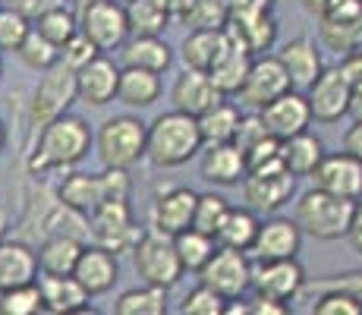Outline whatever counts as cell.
<instances>
[{
  "label": "cell",
  "instance_id": "1",
  "mask_svg": "<svg viewBox=\"0 0 362 315\" xmlns=\"http://www.w3.org/2000/svg\"><path fill=\"white\" fill-rule=\"evenodd\" d=\"M92 126L76 114H60L57 120L45 123L38 130V142H35L29 155V171L32 173H51L64 171V167L79 164L82 158L92 151Z\"/></svg>",
  "mask_w": 362,
  "mask_h": 315
},
{
  "label": "cell",
  "instance_id": "2",
  "mask_svg": "<svg viewBox=\"0 0 362 315\" xmlns=\"http://www.w3.org/2000/svg\"><path fill=\"white\" fill-rule=\"evenodd\" d=\"M202 132L192 114L167 110L145 126V158L155 167H183L202 151Z\"/></svg>",
  "mask_w": 362,
  "mask_h": 315
},
{
  "label": "cell",
  "instance_id": "3",
  "mask_svg": "<svg viewBox=\"0 0 362 315\" xmlns=\"http://www.w3.org/2000/svg\"><path fill=\"white\" fill-rule=\"evenodd\" d=\"M356 205L359 202L312 186L299 195L293 221L312 240L334 243V240H344L346 236V230H350V224H353V214H356Z\"/></svg>",
  "mask_w": 362,
  "mask_h": 315
},
{
  "label": "cell",
  "instance_id": "4",
  "mask_svg": "<svg viewBox=\"0 0 362 315\" xmlns=\"http://www.w3.org/2000/svg\"><path fill=\"white\" fill-rule=\"evenodd\" d=\"M95 149L104 167H117V171H129L145 158V123L139 117L120 114L110 117L95 132Z\"/></svg>",
  "mask_w": 362,
  "mask_h": 315
},
{
  "label": "cell",
  "instance_id": "5",
  "mask_svg": "<svg viewBox=\"0 0 362 315\" xmlns=\"http://www.w3.org/2000/svg\"><path fill=\"white\" fill-rule=\"evenodd\" d=\"M132 268L142 277V284H155V287H170L180 284V277L186 275L183 265L177 258V249H173V236L161 234V230H142V236L132 246Z\"/></svg>",
  "mask_w": 362,
  "mask_h": 315
},
{
  "label": "cell",
  "instance_id": "6",
  "mask_svg": "<svg viewBox=\"0 0 362 315\" xmlns=\"http://www.w3.org/2000/svg\"><path fill=\"white\" fill-rule=\"evenodd\" d=\"M293 189H296V177L284 167L281 158H274V161H264V164L252 167V171H246V177H243V202L259 218H264V214L281 212L290 202Z\"/></svg>",
  "mask_w": 362,
  "mask_h": 315
},
{
  "label": "cell",
  "instance_id": "7",
  "mask_svg": "<svg viewBox=\"0 0 362 315\" xmlns=\"http://www.w3.org/2000/svg\"><path fill=\"white\" fill-rule=\"evenodd\" d=\"M79 101L76 95V69H69L66 63H54V67L41 69V79L32 92L29 104V120L35 130H41L45 123L57 120L60 114H66L73 104Z\"/></svg>",
  "mask_w": 362,
  "mask_h": 315
},
{
  "label": "cell",
  "instance_id": "8",
  "mask_svg": "<svg viewBox=\"0 0 362 315\" xmlns=\"http://www.w3.org/2000/svg\"><path fill=\"white\" fill-rule=\"evenodd\" d=\"M86 218H88V234L95 236V243L104 246V249H110L114 256H120V252H132L136 240L142 236V230H139L136 221H132L129 199L98 202Z\"/></svg>",
  "mask_w": 362,
  "mask_h": 315
},
{
  "label": "cell",
  "instance_id": "9",
  "mask_svg": "<svg viewBox=\"0 0 362 315\" xmlns=\"http://www.w3.org/2000/svg\"><path fill=\"white\" fill-rule=\"evenodd\" d=\"M79 32L86 35L101 54L117 51V47L129 38L127 10H123L120 0H92V4L79 6Z\"/></svg>",
  "mask_w": 362,
  "mask_h": 315
},
{
  "label": "cell",
  "instance_id": "10",
  "mask_svg": "<svg viewBox=\"0 0 362 315\" xmlns=\"http://www.w3.org/2000/svg\"><path fill=\"white\" fill-rule=\"evenodd\" d=\"M196 275H199V284L211 287V290L221 293L224 299H236V297H243V293L249 290L252 262H249L246 252L218 246L211 252V258L202 265Z\"/></svg>",
  "mask_w": 362,
  "mask_h": 315
},
{
  "label": "cell",
  "instance_id": "11",
  "mask_svg": "<svg viewBox=\"0 0 362 315\" xmlns=\"http://www.w3.org/2000/svg\"><path fill=\"white\" fill-rule=\"evenodd\" d=\"M309 277H305L303 265L296 258H264L252 265V277H249V290L255 297H271L277 303H290L305 290Z\"/></svg>",
  "mask_w": 362,
  "mask_h": 315
},
{
  "label": "cell",
  "instance_id": "12",
  "mask_svg": "<svg viewBox=\"0 0 362 315\" xmlns=\"http://www.w3.org/2000/svg\"><path fill=\"white\" fill-rule=\"evenodd\" d=\"M350 98H353V86L340 73V67H325L315 76V82L305 88V101H309L315 123H337L340 117H346Z\"/></svg>",
  "mask_w": 362,
  "mask_h": 315
},
{
  "label": "cell",
  "instance_id": "13",
  "mask_svg": "<svg viewBox=\"0 0 362 315\" xmlns=\"http://www.w3.org/2000/svg\"><path fill=\"white\" fill-rule=\"evenodd\" d=\"M287 88H293V86H290V76H287V69L281 67V60L268 57V54H262V57L255 54L236 95H240V101L246 104V108L259 110L268 101H274L277 95H284Z\"/></svg>",
  "mask_w": 362,
  "mask_h": 315
},
{
  "label": "cell",
  "instance_id": "14",
  "mask_svg": "<svg viewBox=\"0 0 362 315\" xmlns=\"http://www.w3.org/2000/svg\"><path fill=\"white\" fill-rule=\"evenodd\" d=\"M259 117H262L264 130L277 139L296 136V132L309 130V123H312L309 101H305V92H299V88H287V92L277 95L274 101L259 108Z\"/></svg>",
  "mask_w": 362,
  "mask_h": 315
},
{
  "label": "cell",
  "instance_id": "15",
  "mask_svg": "<svg viewBox=\"0 0 362 315\" xmlns=\"http://www.w3.org/2000/svg\"><path fill=\"white\" fill-rule=\"evenodd\" d=\"M299 246H303V230H299L296 221L264 214V221H259V230H255V240L249 252L255 256V262H264V258H296Z\"/></svg>",
  "mask_w": 362,
  "mask_h": 315
},
{
  "label": "cell",
  "instance_id": "16",
  "mask_svg": "<svg viewBox=\"0 0 362 315\" xmlns=\"http://www.w3.org/2000/svg\"><path fill=\"white\" fill-rule=\"evenodd\" d=\"M309 177H312V186L325 189V193L344 195V199H353V202H359L362 195V161L346 155V151L325 155Z\"/></svg>",
  "mask_w": 362,
  "mask_h": 315
},
{
  "label": "cell",
  "instance_id": "17",
  "mask_svg": "<svg viewBox=\"0 0 362 315\" xmlns=\"http://www.w3.org/2000/svg\"><path fill=\"white\" fill-rule=\"evenodd\" d=\"M199 158V177L211 186H240L246 177V155L236 142H214L202 145Z\"/></svg>",
  "mask_w": 362,
  "mask_h": 315
},
{
  "label": "cell",
  "instance_id": "18",
  "mask_svg": "<svg viewBox=\"0 0 362 315\" xmlns=\"http://www.w3.org/2000/svg\"><path fill=\"white\" fill-rule=\"evenodd\" d=\"M73 277L79 281V287L88 293V297H101L120 277V265H117V256L104 246H82L79 258H76Z\"/></svg>",
  "mask_w": 362,
  "mask_h": 315
},
{
  "label": "cell",
  "instance_id": "19",
  "mask_svg": "<svg viewBox=\"0 0 362 315\" xmlns=\"http://www.w3.org/2000/svg\"><path fill=\"white\" fill-rule=\"evenodd\" d=\"M117 76H120V67L110 57H104V54H95L86 67L76 69V95H79V101L92 104V108L110 104L117 98Z\"/></svg>",
  "mask_w": 362,
  "mask_h": 315
},
{
  "label": "cell",
  "instance_id": "20",
  "mask_svg": "<svg viewBox=\"0 0 362 315\" xmlns=\"http://www.w3.org/2000/svg\"><path fill=\"white\" fill-rule=\"evenodd\" d=\"M196 189L189 186H167L164 193L151 202V227L161 234H180L192 224V208H196Z\"/></svg>",
  "mask_w": 362,
  "mask_h": 315
},
{
  "label": "cell",
  "instance_id": "21",
  "mask_svg": "<svg viewBox=\"0 0 362 315\" xmlns=\"http://www.w3.org/2000/svg\"><path fill=\"white\" fill-rule=\"evenodd\" d=\"M274 57L281 60V67H284V69H287L290 86L299 88V92H305V88H309L312 82H315V76L325 69L322 51H318V45H315L312 38H305V35L284 41L281 51H277Z\"/></svg>",
  "mask_w": 362,
  "mask_h": 315
},
{
  "label": "cell",
  "instance_id": "22",
  "mask_svg": "<svg viewBox=\"0 0 362 315\" xmlns=\"http://www.w3.org/2000/svg\"><path fill=\"white\" fill-rule=\"evenodd\" d=\"M218 88H214L211 76L202 73V69H183V73L173 79V88H170V101H173V110H183V114H205L211 104L221 101Z\"/></svg>",
  "mask_w": 362,
  "mask_h": 315
},
{
  "label": "cell",
  "instance_id": "23",
  "mask_svg": "<svg viewBox=\"0 0 362 315\" xmlns=\"http://www.w3.org/2000/svg\"><path fill=\"white\" fill-rule=\"evenodd\" d=\"M38 290H41V309L51 312V315L86 312L88 299H92L73 275H41Z\"/></svg>",
  "mask_w": 362,
  "mask_h": 315
},
{
  "label": "cell",
  "instance_id": "24",
  "mask_svg": "<svg viewBox=\"0 0 362 315\" xmlns=\"http://www.w3.org/2000/svg\"><path fill=\"white\" fill-rule=\"evenodd\" d=\"M161 92H164L161 73H151V69H142V67H120L114 101L127 104L132 110H145L161 98Z\"/></svg>",
  "mask_w": 362,
  "mask_h": 315
},
{
  "label": "cell",
  "instance_id": "25",
  "mask_svg": "<svg viewBox=\"0 0 362 315\" xmlns=\"http://www.w3.org/2000/svg\"><path fill=\"white\" fill-rule=\"evenodd\" d=\"M38 281V256L23 240H0V290Z\"/></svg>",
  "mask_w": 362,
  "mask_h": 315
},
{
  "label": "cell",
  "instance_id": "26",
  "mask_svg": "<svg viewBox=\"0 0 362 315\" xmlns=\"http://www.w3.org/2000/svg\"><path fill=\"white\" fill-rule=\"evenodd\" d=\"M117 51H120L123 67H142L151 73H164L173 63V51L161 35H129Z\"/></svg>",
  "mask_w": 362,
  "mask_h": 315
},
{
  "label": "cell",
  "instance_id": "27",
  "mask_svg": "<svg viewBox=\"0 0 362 315\" xmlns=\"http://www.w3.org/2000/svg\"><path fill=\"white\" fill-rule=\"evenodd\" d=\"M249 63H252V54H249L243 45H236L230 35H227L224 51L218 54V60H214L211 69H208L214 88H218L221 95H236L243 86V79H246V73H249Z\"/></svg>",
  "mask_w": 362,
  "mask_h": 315
},
{
  "label": "cell",
  "instance_id": "28",
  "mask_svg": "<svg viewBox=\"0 0 362 315\" xmlns=\"http://www.w3.org/2000/svg\"><path fill=\"white\" fill-rule=\"evenodd\" d=\"M227 45V32L224 29H189L186 38L180 41V60L186 69H202L208 73L211 63L218 60V54Z\"/></svg>",
  "mask_w": 362,
  "mask_h": 315
},
{
  "label": "cell",
  "instance_id": "29",
  "mask_svg": "<svg viewBox=\"0 0 362 315\" xmlns=\"http://www.w3.org/2000/svg\"><path fill=\"white\" fill-rule=\"evenodd\" d=\"M322 158H325V142L315 132L303 130L290 139H281V161L293 177H309Z\"/></svg>",
  "mask_w": 362,
  "mask_h": 315
},
{
  "label": "cell",
  "instance_id": "30",
  "mask_svg": "<svg viewBox=\"0 0 362 315\" xmlns=\"http://www.w3.org/2000/svg\"><path fill=\"white\" fill-rule=\"evenodd\" d=\"M86 243L73 234H54L41 243V249L35 252L38 256V271L41 275H73L76 258Z\"/></svg>",
  "mask_w": 362,
  "mask_h": 315
},
{
  "label": "cell",
  "instance_id": "31",
  "mask_svg": "<svg viewBox=\"0 0 362 315\" xmlns=\"http://www.w3.org/2000/svg\"><path fill=\"white\" fill-rule=\"evenodd\" d=\"M259 214L252 208H227L224 218H221L218 230H214V243L218 246H227V249H240V252H249L255 240V230H259Z\"/></svg>",
  "mask_w": 362,
  "mask_h": 315
},
{
  "label": "cell",
  "instance_id": "32",
  "mask_svg": "<svg viewBox=\"0 0 362 315\" xmlns=\"http://www.w3.org/2000/svg\"><path fill=\"white\" fill-rule=\"evenodd\" d=\"M57 202L79 214H88L101 202V177L98 173H69L57 189Z\"/></svg>",
  "mask_w": 362,
  "mask_h": 315
},
{
  "label": "cell",
  "instance_id": "33",
  "mask_svg": "<svg viewBox=\"0 0 362 315\" xmlns=\"http://www.w3.org/2000/svg\"><path fill=\"white\" fill-rule=\"evenodd\" d=\"M199 123V132H202V142L205 145H214V142H233V132H236V123H240V108L230 101L221 98L218 104L205 110V114L196 117Z\"/></svg>",
  "mask_w": 362,
  "mask_h": 315
},
{
  "label": "cell",
  "instance_id": "34",
  "mask_svg": "<svg viewBox=\"0 0 362 315\" xmlns=\"http://www.w3.org/2000/svg\"><path fill=\"white\" fill-rule=\"evenodd\" d=\"M318 35H322L325 47L337 51L340 57L350 51H356L362 45V13L356 16H344V19H328L322 16L318 19Z\"/></svg>",
  "mask_w": 362,
  "mask_h": 315
},
{
  "label": "cell",
  "instance_id": "35",
  "mask_svg": "<svg viewBox=\"0 0 362 315\" xmlns=\"http://www.w3.org/2000/svg\"><path fill=\"white\" fill-rule=\"evenodd\" d=\"M32 29L45 35L51 45L64 47L66 41L79 32V16H76L66 4H51L45 13H38V16L32 19Z\"/></svg>",
  "mask_w": 362,
  "mask_h": 315
},
{
  "label": "cell",
  "instance_id": "36",
  "mask_svg": "<svg viewBox=\"0 0 362 315\" xmlns=\"http://www.w3.org/2000/svg\"><path fill=\"white\" fill-rule=\"evenodd\" d=\"M117 315H164L167 312V290L155 284H142L123 290L114 303Z\"/></svg>",
  "mask_w": 362,
  "mask_h": 315
},
{
  "label": "cell",
  "instance_id": "37",
  "mask_svg": "<svg viewBox=\"0 0 362 315\" xmlns=\"http://www.w3.org/2000/svg\"><path fill=\"white\" fill-rule=\"evenodd\" d=\"M173 249H177V258H180V265H183V271L196 275L202 265L211 258V252L218 249V243H214V236L202 234L196 227H186V230H180V234H173Z\"/></svg>",
  "mask_w": 362,
  "mask_h": 315
},
{
  "label": "cell",
  "instance_id": "38",
  "mask_svg": "<svg viewBox=\"0 0 362 315\" xmlns=\"http://www.w3.org/2000/svg\"><path fill=\"white\" fill-rule=\"evenodd\" d=\"M123 10H127L129 35H164L170 25V16L161 10L158 0H129L123 4Z\"/></svg>",
  "mask_w": 362,
  "mask_h": 315
},
{
  "label": "cell",
  "instance_id": "39",
  "mask_svg": "<svg viewBox=\"0 0 362 315\" xmlns=\"http://www.w3.org/2000/svg\"><path fill=\"white\" fill-rule=\"evenodd\" d=\"M227 16H230L227 0H192L180 23L186 29H224Z\"/></svg>",
  "mask_w": 362,
  "mask_h": 315
},
{
  "label": "cell",
  "instance_id": "40",
  "mask_svg": "<svg viewBox=\"0 0 362 315\" xmlns=\"http://www.w3.org/2000/svg\"><path fill=\"white\" fill-rule=\"evenodd\" d=\"M16 54H19V60H23L25 67L35 69V73H41V69L54 67V63L60 60V47L51 45L45 35L35 32V29H29V35L23 38V45H19Z\"/></svg>",
  "mask_w": 362,
  "mask_h": 315
},
{
  "label": "cell",
  "instance_id": "41",
  "mask_svg": "<svg viewBox=\"0 0 362 315\" xmlns=\"http://www.w3.org/2000/svg\"><path fill=\"white\" fill-rule=\"evenodd\" d=\"M38 312H45L41 309L38 281L0 290V315H38Z\"/></svg>",
  "mask_w": 362,
  "mask_h": 315
},
{
  "label": "cell",
  "instance_id": "42",
  "mask_svg": "<svg viewBox=\"0 0 362 315\" xmlns=\"http://www.w3.org/2000/svg\"><path fill=\"white\" fill-rule=\"evenodd\" d=\"M227 208L230 205H227V199L221 193H199L189 227H196V230H202V234L214 236V230H218V224H221V218H224Z\"/></svg>",
  "mask_w": 362,
  "mask_h": 315
},
{
  "label": "cell",
  "instance_id": "43",
  "mask_svg": "<svg viewBox=\"0 0 362 315\" xmlns=\"http://www.w3.org/2000/svg\"><path fill=\"white\" fill-rule=\"evenodd\" d=\"M322 297L312 303V315H362V303L353 297L350 290L340 287H322Z\"/></svg>",
  "mask_w": 362,
  "mask_h": 315
},
{
  "label": "cell",
  "instance_id": "44",
  "mask_svg": "<svg viewBox=\"0 0 362 315\" xmlns=\"http://www.w3.org/2000/svg\"><path fill=\"white\" fill-rule=\"evenodd\" d=\"M29 29H32V23L19 10H13L10 4L0 6V54H6V51L16 54L23 38L29 35Z\"/></svg>",
  "mask_w": 362,
  "mask_h": 315
},
{
  "label": "cell",
  "instance_id": "45",
  "mask_svg": "<svg viewBox=\"0 0 362 315\" xmlns=\"http://www.w3.org/2000/svg\"><path fill=\"white\" fill-rule=\"evenodd\" d=\"M224 303H227V299L221 297V293H214L211 287L199 284L196 290L186 293L180 312H183V315H224Z\"/></svg>",
  "mask_w": 362,
  "mask_h": 315
},
{
  "label": "cell",
  "instance_id": "46",
  "mask_svg": "<svg viewBox=\"0 0 362 315\" xmlns=\"http://www.w3.org/2000/svg\"><path fill=\"white\" fill-rule=\"evenodd\" d=\"M95 54H101V51H98V47H95L82 32H76L73 38H69L66 45L60 47V63H66L69 69H79V67H86V63L92 60Z\"/></svg>",
  "mask_w": 362,
  "mask_h": 315
},
{
  "label": "cell",
  "instance_id": "47",
  "mask_svg": "<svg viewBox=\"0 0 362 315\" xmlns=\"http://www.w3.org/2000/svg\"><path fill=\"white\" fill-rule=\"evenodd\" d=\"M264 136H268V130H264L259 114H240V123H236V132H233V142L240 145V151H246L249 145H255Z\"/></svg>",
  "mask_w": 362,
  "mask_h": 315
},
{
  "label": "cell",
  "instance_id": "48",
  "mask_svg": "<svg viewBox=\"0 0 362 315\" xmlns=\"http://www.w3.org/2000/svg\"><path fill=\"white\" fill-rule=\"evenodd\" d=\"M246 171H252V167H259V164H264V161H274V158H281V139L277 136H264V139H259L255 145H249L246 151Z\"/></svg>",
  "mask_w": 362,
  "mask_h": 315
},
{
  "label": "cell",
  "instance_id": "49",
  "mask_svg": "<svg viewBox=\"0 0 362 315\" xmlns=\"http://www.w3.org/2000/svg\"><path fill=\"white\" fill-rule=\"evenodd\" d=\"M227 19H252L264 16V13H274V0H227Z\"/></svg>",
  "mask_w": 362,
  "mask_h": 315
},
{
  "label": "cell",
  "instance_id": "50",
  "mask_svg": "<svg viewBox=\"0 0 362 315\" xmlns=\"http://www.w3.org/2000/svg\"><path fill=\"white\" fill-rule=\"evenodd\" d=\"M318 287H340V290H350L362 303V271H346V275L325 277V281H318Z\"/></svg>",
  "mask_w": 362,
  "mask_h": 315
},
{
  "label": "cell",
  "instance_id": "51",
  "mask_svg": "<svg viewBox=\"0 0 362 315\" xmlns=\"http://www.w3.org/2000/svg\"><path fill=\"white\" fill-rule=\"evenodd\" d=\"M246 306H249V315H287L290 312V303H277L271 297H255Z\"/></svg>",
  "mask_w": 362,
  "mask_h": 315
},
{
  "label": "cell",
  "instance_id": "52",
  "mask_svg": "<svg viewBox=\"0 0 362 315\" xmlns=\"http://www.w3.org/2000/svg\"><path fill=\"white\" fill-rule=\"evenodd\" d=\"M344 151L362 161V120H353V126L344 132Z\"/></svg>",
  "mask_w": 362,
  "mask_h": 315
},
{
  "label": "cell",
  "instance_id": "53",
  "mask_svg": "<svg viewBox=\"0 0 362 315\" xmlns=\"http://www.w3.org/2000/svg\"><path fill=\"white\" fill-rule=\"evenodd\" d=\"M10 6H13V10H19V13H23V16L32 23L38 13H45L47 6H51V0H13Z\"/></svg>",
  "mask_w": 362,
  "mask_h": 315
},
{
  "label": "cell",
  "instance_id": "54",
  "mask_svg": "<svg viewBox=\"0 0 362 315\" xmlns=\"http://www.w3.org/2000/svg\"><path fill=\"white\" fill-rule=\"evenodd\" d=\"M346 240H350V246L362 256V202L356 205V214H353V224L350 230H346Z\"/></svg>",
  "mask_w": 362,
  "mask_h": 315
},
{
  "label": "cell",
  "instance_id": "55",
  "mask_svg": "<svg viewBox=\"0 0 362 315\" xmlns=\"http://www.w3.org/2000/svg\"><path fill=\"white\" fill-rule=\"evenodd\" d=\"M158 4H161V10H164L170 19H183V13L189 10L192 0H158Z\"/></svg>",
  "mask_w": 362,
  "mask_h": 315
},
{
  "label": "cell",
  "instance_id": "56",
  "mask_svg": "<svg viewBox=\"0 0 362 315\" xmlns=\"http://www.w3.org/2000/svg\"><path fill=\"white\" fill-rule=\"evenodd\" d=\"M299 6H303L305 13H309V16H322L325 13V6H328V0H299Z\"/></svg>",
  "mask_w": 362,
  "mask_h": 315
},
{
  "label": "cell",
  "instance_id": "57",
  "mask_svg": "<svg viewBox=\"0 0 362 315\" xmlns=\"http://www.w3.org/2000/svg\"><path fill=\"white\" fill-rule=\"evenodd\" d=\"M346 114H350L353 120H362V92H353V98H350V108H346Z\"/></svg>",
  "mask_w": 362,
  "mask_h": 315
},
{
  "label": "cell",
  "instance_id": "58",
  "mask_svg": "<svg viewBox=\"0 0 362 315\" xmlns=\"http://www.w3.org/2000/svg\"><path fill=\"white\" fill-rule=\"evenodd\" d=\"M6 139H10V136H6V123L0 120V155L6 151Z\"/></svg>",
  "mask_w": 362,
  "mask_h": 315
},
{
  "label": "cell",
  "instance_id": "59",
  "mask_svg": "<svg viewBox=\"0 0 362 315\" xmlns=\"http://www.w3.org/2000/svg\"><path fill=\"white\" fill-rule=\"evenodd\" d=\"M0 76H4V54H0Z\"/></svg>",
  "mask_w": 362,
  "mask_h": 315
},
{
  "label": "cell",
  "instance_id": "60",
  "mask_svg": "<svg viewBox=\"0 0 362 315\" xmlns=\"http://www.w3.org/2000/svg\"><path fill=\"white\" fill-rule=\"evenodd\" d=\"M76 4H79V6H86V4H92V0H76Z\"/></svg>",
  "mask_w": 362,
  "mask_h": 315
},
{
  "label": "cell",
  "instance_id": "61",
  "mask_svg": "<svg viewBox=\"0 0 362 315\" xmlns=\"http://www.w3.org/2000/svg\"><path fill=\"white\" fill-rule=\"evenodd\" d=\"M51 4H66V0H51Z\"/></svg>",
  "mask_w": 362,
  "mask_h": 315
},
{
  "label": "cell",
  "instance_id": "62",
  "mask_svg": "<svg viewBox=\"0 0 362 315\" xmlns=\"http://www.w3.org/2000/svg\"><path fill=\"white\" fill-rule=\"evenodd\" d=\"M0 4H13V0H0Z\"/></svg>",
  "mask_w": 362,
  "mask_h": 315
},
{
  "label": "cell",
  "instance_id": "63",
  "mask_svg": "<svg viewBox=\"0 0 362 315\" xmlns=\"http://www.w3.org/2000/svg\"><path fill=\"white\" fill-rule=\"evenodd\" d=\"M120 4H129V0H120Z\"/></svg>",
  "mask_w": 362,
  "mask_h": 315
},
{
  "label": "cell",
  "instance_id": "64",
  "mask_svg": "<svg viewBox=\"0 0 362 315\" xmlns=\"http://www.w3.org/2000/svg\"><path fill=\"white\" fill-rule=\"evenodd\" d=\"M359 202H362V195H359Z\"/></svg>",
  "mask_w": 362,
  "mask_h": 315
}]
</instances>
